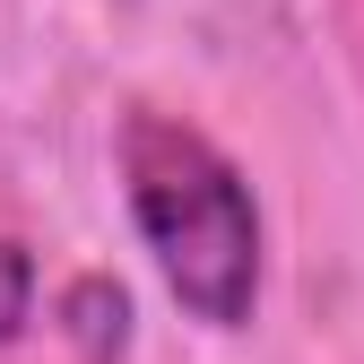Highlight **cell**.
Segmentation results:
<instances>
[{"label": "cell", "instance_id": "obj_1", "mask_svg": "<svg viewBox=\"0 0 364 364\" xmlns=\"http://www.w3.org/2000/svg\"><path fill=\"white\" fill-rule=\"evenodd\" d=\"M122 191L130 217L165 269V287L182 295V312L208 330L252 321L260 295V217L243 173L225 165L191 122L173 113H130L122 122Z\"/></svg>", "mask_w": 364, "mask_h": 364}, {"label": "cell", "instance_id": "obj_3", "mask_svg": "<svg viewBox=\"0 0 364 364\" xmlns=\"http://www.w3.org/2000/svg\"><path fill=\"white\" fill-rule=\"evenodd\" d=\"M26 304H35V269H26V252H18V243H0V338H18Z\"/></svg>", "mask_w": 364, "mask_h": 364}, {"label": "cell", "instance_id": "obj_2", "mask_svg": "<svg viewBox=\"0 0 364 364\" xmlns=\"http://www.w3.org/2000/svg\"><path fill=\"white\" fill-rule=\"evenodd\" d=\"M61 330H70V347H78L87 364H113V355L130 347V295H122L113 278H70Z\"/></svg>", "mask_w": 364, "mask_h": 364}]
</instances>
